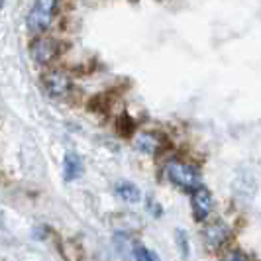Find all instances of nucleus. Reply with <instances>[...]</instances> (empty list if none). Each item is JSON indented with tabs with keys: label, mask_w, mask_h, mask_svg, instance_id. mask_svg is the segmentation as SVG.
Segmentation results:
<instances>
[{
	"label": "nucleus",
	"mask_w": 261,
	"mask_h": 261,
	"mask_svg": "<svg viewBox=\"0 0 261 261\" xmlns=\"http://www.w3.org/2000/svg\"><path fill=\"white\" fill-rule=\"evenodd\" d=\"M30 53L34 57V61L39 65H47L51 63L53 59L59 55V43L53 38H45V36H39L32 41L30 45Z\"/></svg>",
	"instance_id": "obj_3"
},
{
	"label": "nucleus",
	"mask_w": 261,
	"mask_h": 261,
	"mask_svg": "<svg viewBox=\"0 0 261 261\" xmlns=\"http://www.w3.org/2000/svg\"><path fill=\"white\" fill-rule=\"evenodd\" d=\"M134 144L144 153H155L157 149L163 145V142H161V138L157 134H140Z\"/></svg>",
	"instance_id": "obj_8"
},
{
	"label": "nucleus",
	"mask_w": 261,
	"mask_h": 261,
	"mask_svg": "<svg viewBox=\"0 0 261 261\" xmlns=\"http://www.w3.org/2000/svg\"><path fill=\"white\" fill-rule=\"evenodd\" d=\"M175 240H177V246H179L181 255H183V257H189L191 248H189V238H187V234H185L183 230H177V232H175Z\"/></svg>",
	"instance_id": "obj_11"
},
{
	"label": "nucleus",
	"mask_w": 261,
	"mask_h": 261,
	"mask_svg": "<svg viewBox=\"0 0 261 261\" xmlns=\"http://www.w3.org/2000/svg\"><path fill=\"white\" fill-rule=\"evenodd\" d=\"M116 195L120 196L122 200L130 202V204H136V202H140V200H142V193H140V189H138L134 183H130V181H118L116 183Z\"/></svg>",
	"instance_id": "obj_7"
},
{
	"label": "nucleus",
	"mask_w": 261,
	"mask_h": 261,
	"mask_svg": "<svg viewBox=\"0 0 261 261\" xmlns=\"http://www.w3.org/2000/svg\"><path fill=\"white\" fill-rule=\"evenodd\" d=\"M165 175L171 183L185 193H193L195 189L202 185L200 183V173L193 165L183 163V161H169L165 165Z\"/></svg>",
	"instance_id": "obj_2"
},
{
	"label": "nucleus",
	"mask_w": 261,
	"mask_h": 261,
	"mask_svg": "<svg viewBox=\"0 0 261 261\" xmlns=\"http://www.w3.org/2000/svg\"><path fill=\"white\" fill-rule=\"evenodd\" d=\"M57 6H59V0H36L34 6L30 8V12H28V30L32 34H38V36L47 32L49 26L53 24V20H55Z\"/></svg>",
	"instance_id": "obj_1"
},
{
	"label": "nucleus",
	"mask_w": 261,
	"mask_h": 261,
	"mask_svg": "<svg viewBox=\"0 0 261 261\" xmlns=\"http://www.w3.org/2000/svg\"><path fill=\"white\" fill-rule=\"evenodd\" d=\"M2 6H4V0H0V10H2Z\"/></svg>",
	"instance_id": "obj_13"
},
{
	"label": "nucleus",
	"mask_w": 261,
	"mask_h": 261,
	"mask_svg": "<svg viewBox=\"0 0 261 261\" xmlns=\"http://www.w3.org/2000/svg\"><path fill=\"white\" fill-rule=\"evenodd\" d=\"M228 236H230V228L222 222H214L210 224L208 228L204 230V238L212 248H220L228 242Z\"/></svg>",
	"instance_id": "obj_6"
},
{
	"label": "nucleus",
	"mask_w": 261,
	"mask_h": 261,
	"mask_svg": "<svg viewBox=\"0 0 261 261\" xmlns=\"http://www.w3.org/2000/svg\"><path fill=\"white\" fill-rule=\"evenodd\" d=\"M63 173L67 181H75L83 175V161L77 153H67L65 163H63Z\"/></svg>",
	"instance_id": "obj_9"
},
{
	"label": "nucleus",
	"mask_w": 261,
	"mask_h": 261,
	"mask_svg": "<svg viewBox=\"0 0 261 261\" xmlns=\"http://www.w3.org/2000/svg\"><path fill=\"white\" fill-rule=\"evenodd\" d=\"M41 85L45 92L53 96V98H61L65 96L69 89H71V79L67 77L65 71H47L43 77H41Z\"/></svg>",
	"instance_id": "obj_5"
},
{
	"label": "nucleus",
	"mask_w": 261,
	"mask_h": 261,
	"mask_svg": "<svg viewBox=\"0 0 261 261\" xmlns=\"http://www.w3.org/2000/svg\"><path fill=\"white\" fill-rule=\"evenodd\" d=\"M222 261H249L248 255L240 249H228L226 253L222 255Z\"/></svg>",
	"instance_id": "obj_12"
},
{
	"label": "nucleus",
	"mask_w": 261,
	"mask_h": 261,
	"mask_svg": "<svg viewBox=\"0 0 261 261\" xmlns=\"http://www.w3.org/2000/svg\"><path fill=\"white\" fill-rule=\"evenodd\" d=\"M132 251H134L136 261H161L155 251L147 249L145 246H142V244H134V246H132Z\"/></svg>",
	"instance_id": "obj_10"
},
{
	"label": "nucleus",
	"mask_w": 261,
	"mask_h": 261,
	"mask_svg": "<svg viewBox=\"0 0 261 261\" xmlns=\"http://www.w3.org/2000/svg\"><path fill=\"white\" fill-rule=\"evenodd\" d=\"M191 206H193V214H195L196 222H204L212 214L214 208V198L210 195V191L206 187H198L191 193Z\"/></svg>",
	"instance_id": "obj_4"
}]
</instances>
